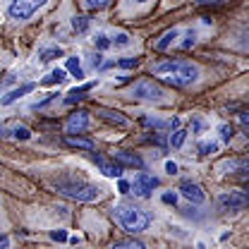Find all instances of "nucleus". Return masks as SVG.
Returning <instances> with one entry per match:
<instances>
[{
  "label": "nucleus",
  "instance_id": "obj_1",
  "mask_svg": "<svg viewBox=\"0 0 249 249\" xmlns=\"http://www.w3.org/2000/svg\"><path fill=\"white\" fill-rule=\"evenodd\" d=\"M154 74L173 89H185L199 79V65L189 60H165L154 65Z\"/></svg>",
  "mask_w": 249,
  "mask_h": 249
},
{
  "label": "nucleus",
  "instance_id": "obj_2",
  "mask_svg": "<svg viewBox=\"0 0 249 249\" xmlns=\"http://www.w3.org/2000/svg\"><path fill=\"white\" fill-rule=\"evenodd\" d=\"M115 218H118V223L123 225L124 230L132 232V235L144 232L151 225V220H154L149 211H144V209H139V206H134L129 201H123V204L115 206Z\"/></svg>",
  "mask_w": 249,
  "mask_h": 249
},
{
  "label": "nucleus",
  "instance_id": "obj_3",
  "mask_svg": "<svg viewBox=\"0 0 249 249\" xmlns=\"http://www.w3.org/2000/svg\"><path fill=\"white\" fill-rule=\"evenodd\" d=\"M55 189L62 196L74 199V201H93L101 194L98 187L91 182H84V180H60V182H55Z\"/></svg>",
  "mask_w": 249,
  "mask_h": 249
},
{
  "label": "nucleus",
  "instance_id": "obj_4",
  "mask_svg": "<svg viewBox=\"0 0 249 249\" xmlns=\"http://www.w3.org/2000/svg\"><path fill=\"white\" fill-rule=\"evenodd\" d=\"M132 96L139 98V101H156V103H158V101H163L165 89H163L156 79L144 77V79H139V82L132 84Z\"/></svg>",
  "mask_w": 249,
  "mask_h": 249
},
{
  "label": "nucleus",
  "instance_id": "obj_5",
  "mask_svg": "<svg viewBox=\"0 0 249 249\" xmlns=\"http://www.w3.org/2000/svg\"><path fill=\"white\" fill-rule=\"evenodd\" d=\"M48 0H10V7H7V12H10V17L12 19H29L31 15L38 10V7H43Z\"/></svg>",
  "mask_w": 249,
  "mask_h": 249
},
{
  "label": "nucleus",
  "instance_id": "obj_6",
  "mask_svg": "<svg viewBox=\"0 0 249 249\" xmlns=\"http://www.w3.org/2000/svg\"><path fill=\"white\" fill-rule=\"evenodd\" d=\"M245 206H249L245 192H228L218 199V211H225V213L228 211H242Z\"/></svg>",
  "mask_w": 249,
  "mask_h": 249
},
{
  "label": "nucleus",
  "instance_id": "obj_7",
  "mask_svg": "<svg viewBox=\"0 0 249 249\" xmlns=\"http://www.w3.org/2000/svg\"><path fill=\"white\" fill-rule=\"evenodd\" d=\"M156 187H158V180H156L154 175L139 173V175L134 178V182H132V192H134L137 196L146 199V196H151V192H154Z\"/></svg>",
  "mask_w": 249,
  "mask_h": 249
},
{
  "label": "nucleus",
  "instance_id": "obj_8",
  "mask_svg": "<svg viewBox=\"0 0 249 249\" xmlns=\"http://www.w3.org/2000/svg\"><path fill=\"white\" fill-rule=\"evenodd\" d=\"M87 127H89V113H87V110H77V113H72V115L67 118L65 132H67V134H82Z\"/></svg>",
  "mask_w": 249,
  "mask_h": 249
},
{
  "label": "nucleus",
  "instance_id": "obj_9",
  "mask_svg": "<svg viewBox=\"0 0 249 249\" xmlns=\"http://www.w3.org/2000/svg\"><path fill=\"white\" fill-rule=\"evenodd\" d=\"M93 160H96V165H98V170L106 175V178H123V163H118L115 158L113 160H108V158H103V156H96L93 154Z\"/></svg>",
  "mask_w": 249,
  "mask_h": 249
},
{
  "label": "nucleus",
  "instance_id": "obj_10",
  "mask_svg": "<svg viewBox=\"0 0 249 249\" xmlns=\"http://www.w3.org/2000/svg\"><path fill=\"white\" fill-rule=\"evenodd\" d=\"M180 192H182V196L189 199L192 204H204V201H206L204 189L199 185H194V182H182V185H180Z\"/></svg>",
  "mask_w": 249,
  "mask_h": 249
},
{
  "label": "nucleus",
  "instance_id": "obj_11",
  "mask_svg": "<svg viewBox=\"0 0 249 249\" xmlns=\"http://www.w3.org/2000/svg\"><path fill=\"white\" fill-rule=\"evenodd\" d=\"M98 115H101V120H106V123L115 124V127H127L129 124V120L124 118L120 110H110V108H101L98 110Z\"/></svg>",
  "mask_w": 249,
  "mask_h": 249
},
{
  "label": "nucleus",
  "instance_id": "obj_12",
  "mask_svg": "<svg viewBox=\"0 0 249 249\" xmlns=\"http://www.w3.org/2000/svg\"><path fill=\"white\" fill-rule=\"evenodd\" d=\"M65 144H67L70 149H82V151H93V149H96V144H93L91 139L79 137V134H67V137H65Z\"/></svg>",
  "mask_w": 249,
  "mask_h": 249
},
{
  "label": "nucleus",
  "instance_id": "obj_13",
  "mask_svg": "<svg viewBox=\"0 0 249 249\" xmlns=\"http://www.w3.org/2000/svg\"><path fill=\"white\" fill-rule=\"evenodd\" d=\"M178 36H180V29H178V27L163 31V34L158 36V41L154 43V48H156V51H168V48L175 43V38H178Z\"/></svg>",
  "mask_w": 249,
  "mask_h": 249
},
{
  "label": "nucleus",
  "instance_id": "obj_14",
  "mask_svg": "<svg viewBox=\"0 0 249 249\" xmlns=\"http://www.w3.org/2000/svg\"><path fill=\"white\" fill-rule=\"evenodd\" d=\"M113 158H115L118 163L127 165V168H144V160H142L137 154H132V151H115Z\"/></svg>",
  "mask_w": 249,
  "mask_h": 249
},
{
  "label": "nucleus",
  "instance_id": "obj_15",
  "mask_svg": "<svg viewBox=\"0 0 249 249\" xmlns=\"http://www.w3.org/2000/svg\"><path fill=\"white\" fill-rule=\"evenodd\" d=\"M93 87H96V82H89V84H84V87H79V89H72V91H67V96H65V103H67V106H72V103H79L82 98H87V93L91 91Z\"/></svg>",
  "mask_w": 249,
  "mask_h": 249
},
{
  "label": "nucleus",
  "instance_id": "obj_16",
  "mask_svg": "<svg viewBox=\"0 0 249 249\" xmlns=\"http://www.w3.org/2000/svg\"><path fill=\"white\" fill-rule=\"evenodd\" d=\"M2 132L10 134V137H15V139H22V142H27V139L31 137V129L29 127H24V124H5Z\"/></svg>",
  "mask_w": 249,
  "mask_h": 249
},
{
  "label": "nucleus",
  "instance_id": "obj_17",
  "mask_svg": "<svg viewBox=\"0 0 249 249\" xmlns=\"http://www.w3.org/2000/svg\"><path fill=\"white\" fill-rule=\"evenodd\" d=\"M36 89V84H22L19 89H15V91H10L5 98H2V106H10V103H15L17 98H22L24 93H29V91H34Z\"/></svg>",
  "mask_w": 249,
  "mask_h": 249
},
{
  "label": "nucleus",
  "instance_id": "obj_18",
  "mask_svg": "<svg viewBox=\"0 0 249 249\" xmlns=\"http://www.w3.org/2000/svg\"><path fill=\"white\" fill-rule=\"evenodd\" d=\"M113 0H82V7L87 12H98V10H106Z\"/></svg>",
  "mask_w": 249,
  "mask_h": 249
},
{
  "label": "nucleus",
  "instance_id": "obj_19",
  "mask_svg": "<svg viewBox=\"0 0 249 249\" xmlns=\"http://www.w3.org/2000/svg\"><path fill=\"white\" fill-rule=\"evenodd\" d=\"M65 77H67V72L65 70H53L41 84H46V87H53V84H60V82H65Z\"/></svg>",
  "mask_w": 249,
  "mask_h": 249
},
{
  "label": "nucleus",
  "instance_id": "obj_20",
  "mask_svg": "<svg viewBox=\"0 0 249 249\" xmlns=\"http://www.w3.org/2000/svg\"><path fill=\"white\" fill-rule=\"evenodd\" d=\"M67 70L77 77V79H82L84 77V70H82V62H79V58H67Z\"/></svg>",
  "mask_w": 249,
  "mask_h": 249
},
{
  "label": "nucleus",
  "instance_id": "obj_21",
  "mask_svg": "<svg viewBox=\"0 0 249 249\" xmlns=\"http://www.w3.org/2000/svg\"><path fill=\"white\" fill-rule=\"evenodd\" d=\"M185 139H187L185 129H175V132L170 134V146H173V149H180V146L185 144Z\"/></svg>",
  "mask_w": 249,
  "mask_h": 249
},
{
  "label": "nucleus",
  "instance_id": "obj_22",
  "mask_svg": "<svg viewBox=\"0 0 249 249\" xmlns=\"http://www.w3.org/2000/svg\"><path fill=\"white\" fill-rule=\"evenodd\" d=\"M93 46H96L98 51H108V48L113 46V41H110L106 34H96V36H93Z\"/></svg>",
  "mask_w": 249,
  "mask_h": 249
},
{
  "label": "nucleus",
  "instance_id": "obj_23",
  "mask_svg": "<svg viewBox=\"0 0 249 249\" xmlns=\"http://www.w3.org/2000/svg\"><path fill=\"white\" fill-rule=\"evenodd\" d=\"M55 58H62V48H46V51H41V60L43 62H51Z\"/></svg>",
  "mask_w": 249,
  "mask_h": 249
},
{
  "label": "nucleus",
  "instance_id": "obj_24",
  "mask_svg": "<svg viewBox=\"0 0 249 249\" xmlns=\"http://www.w3.org/2000/svg\"><path fill=\"white\" fill-rule=\"evenodd\" d=\"M72 29L77 31V34L87 31L89 29V17H74V19H72Z\"/></svg>",
  "mask_w": 249,
  "mask_h": 249
},
{
  "label": "nucleus",
  "instance_id": "obj_25",
  "mask_svg": "<svg viewBox=\"0 0 249 249\" xmlns=\"http://www.w3.org/2000/svg\"><path fill=\"white\" fill-rule=\"evenodd\" d=\"M196 149H199V154L201 156H211V154H216L218 151V144H213V142H201Z\"/></svg>",
  "mask_w": 249,
  "mask_h": 249
},
{
  "label": "nucleus",
  "instance_id": "obj_26",
  "mask_svg": "<svg viewBox=\"0 0 249 249\" xmlns=\"http://www.w3.org/2000/svg\"><path fill=\"white\" fill-rule=\"evenodd\" d=\"M115 247H134V249H144V242L134 240V237H127V240H115Z\"/></svg>",
  "mask_w": 249,
  "mask_h": 249
},
{
  "label": "nucleus",
  "instance_id": "obj_27",
  "mask_svg": "<svg viewBox=\"0 0 249 249\" xmlns=\"http://www.w3.org/2000/svg\"><path fill=\"white\" fill-rule=\"evenodd\" d=\"M218 132H220V137H223V142H230V139H232V134H235V129H232V124H220V127H218Z\"/></svg>",
  "mask_w": 249,
  "mask_h": 249
},
{
  "label": "nucleus",
  "instance_id": "obj_28",
  "mask_svg": "<svg viewBox=\"0 0 249 249\" xmlns=\"http://www.w3.org/2000/svg\"><path fill=\"white\" fill-rule=\"evenodd\" d=\"M139 65V58H124V60H118V67L123 70H134Z\"/></svg>",
  "mask_w": 249,
  "mask_h": 249
},
{
  "label": "nucleus",
  "instance_id": "obj_29",
  "mask_svg": "<svg viewBox=\"0 0 249 249\" xmlns=\"http://www.w3.org/2000/svg\"><path fill=\"white\" fill-rule=\"evenodd\" d=\"M113 43H115V46H120V48H124V46H129V36H127V34H115Z\"/></svg>",
  "mask_w": 249,
  "mask_h": 249
},
{
  "label": "nucleus",
  "instance_id": "obj_30",
  "mask_svg": "<svg viewBox=\"0 0 249 249\" xmlns=\"http://www.w3.org/2000/svg\"><path fill=\"white\" fill-rule=\"evenodd\" d=\"M160 199H163V204H173V206L178 204V194H175V192H165Z\"/></svg>",
  "mask_w": 249,
  "mask_h": 249
},
{
  "label": "nucleus",
  "instance_id": "obj_31",
  "mask_svg": "<svg viewBox=\"0 0 249 249\" xmlns=\"http://www.w3.org/2000/svg\"><path fill=\"white\" fill-rule=\"evenodd\" d=\"M51 240H55V242H65V240H67V232H65V230H53V232H51Z\"/></svg>",
  "mask_w": 249,
  "mask_h": 249
},
{
  "label": "nucleus",
  "instance_id": "obj_32",
  "mask_svg": "<svg viewBox=\"0 0 249 249\" xmlns=\"http://www.w3.org/2000/svg\"><path fill=\"white\" fill-rule=\"evenodd\" d=\"M194 46V31H187V41H182V48H192Z\"/></svg>",
  "mask_w": 249,
  "mask_h": 249
},
{
  "label": "nucleus",
  "instance_id": "obj_33",
  "mask_svg": "<svg viewBox=\"0 0 249 249\" xmlns=\"http://www.w3.org/2000/svg\"><path fill=\"white\" fill-rule=\"evenodd\" d=\"M118 189H120V192H123V194H127V192H129V189H132V185H129V182H127V180H120V185H118Z\"/></svg>",
  "mask_w": 249,
  "mask_h": 249
},
{
  "label": "nucleus",
  "instance_id": "obj_34",
  "mask_svg": "<svg viewBox=\"0 0 249 249\" xmlns=\"http://www.w3.org/2000/svg\"><path fill=\"white\" fill-rule=\"evenodd\" d=\"M165 170H168L170 175H175V173H178V165H175L173 160H168V163H165Z\"/></svg>",
  "mask_w": 249,
  "mask_h": 249
},
{
  "label": "nucleus",
  "instance_id": "obj_35",
  "mask_svg": "<svg viewBox=\"0 0 249 249\" xmlns=\"http://www.w3.org/2000/svg\"><path fill=\"white\" fill-rule=\"evenodd\" d=\"M240 123H242V127H245V132H249V113L240 115Z\"/></svg>",
  "mask_w": 249,
  "mask_h": 249
},
{
  "label": "nucleus",
  "instance_id": "obj_36",
  "mask_svg": "<svg viewBox=\"0 0 249 249\" xmlns=\"http://www.w3.org/2000/svg\"><path fill=\"white\" fill-rule=\"evenodd\" d=\"M196 2H199V5H218L220 0H196Z\"/></svg>",
  "mask_w": 249,
  "mask_h": 249
},
{
  "label": "nucleus",
  "instance_id": "obj_37",
  "mask_svg": "<svg viewBox=\"0 0 249 249\" xmlns=\"http://www.w3.org/2000/svg\"><path fill=\"white\" fill-rule=\"evenodd\" d=\"M245 196H247V201H249V185L245 187Z\"/></svg>",
  "mask_w": 249,
  "mask_h": 249
},
{
  "label": "nucleus",
  "instance_id": "obj_38",
  "mask_svg": "<svg viewBox=\"0 0 249 249\" xmlns=\"http://www.w3.org/2000/svg\"><path fill=\"white\" fill-rule=\"evenodd\" d=\"M134 2H146V0H134Z\"/></svg>",
  "mask_w": 249,
  "mask_h": 249
}]
</instances>
